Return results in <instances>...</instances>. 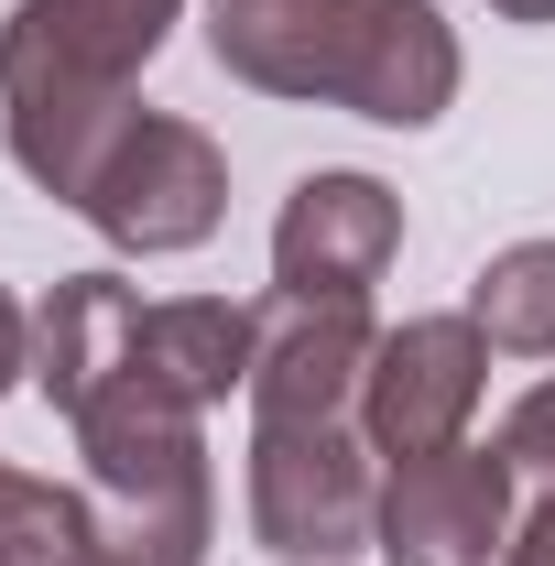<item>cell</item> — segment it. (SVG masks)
<instances>
[{
	"mask_svg": "<svg viewBox=\"0 0 555 566\" xmlns=\"http://www.w3.org/2000/svg\"><path fill=\"white\" fill-rule=\"evenodd\" d=\"M370 305H294L262 294V359H251V424H359V381H370Z\"/></svg>",
	"mask_w": 555,
	"mask_h": 566,
	"instance_id": "cell-9",
	"label": "cell"
},
{
	"mask_svg": "<svg viewBox=\"0 0 555 566\" xmlns=\"http://www.w3.org/2000/svg\"><path fill=\"white\" fill-rule=\"evenodd\" d=\"M142 359V294L121 273H66L44 305H33V392L76 415L98 381H121Z\"/></svg>",
	"mask_w": 555,
	"mask_h": 566,
	"instance_id": "cell-10",
	"label": "cell"
},
{
	"mask_svg": "<svg viewBox=\"0 0 555 566\" xmlns=\"http://www.w3.org/2000/svg\"><path fill=\"white\" fill-rule=\"evenodd\" d=\"M501 447H512V469H523V480H555V370L512 403V415H501Z\"/></svg>",
	"mask_w": 555,
	"mask_h": 566,
	"instance_id": "cell-14",
	"label": "cell"
},
{
	"mask_svg": "<svg viewBox=\"0 0 555 566\" xmlns=\"http://www.w3.org/2000/svg\"><path fill=\"white\" fill-rule=\"evenodd\" d=\"M76 458L98 534L142 566H208L218 545V469H208V403H186L164 370H121L76 403Z\"/></svg>",
	"mask_w": 555,
	"mask_h": 566,
	"instance_id": "cell-3",
	"label": "cell"
},
{
	"mask_svg": "<svg viewBox=\"0 0 555 566\" xmlns=\"http://www.w3.org/2000/svg\"><path fill=\"white\" fill-rule=\"evenodd\" d=\"M381 534V458L359 424H251V545L283 566H348Z\"/></svg>",
	"mask_w": 555,
	"mask_h": 566,
	"instance_id": "cell-4",
	"label": "cell"
},
{
	"mask_svg": "<svg viewBox=\"0 0 555 566\" xmlns=\"http://www.w3.org/2000/svg\"><path fill=\"white\" fill-rule=\"evenodd\" d=\"M251 359H262V305H229V294H164V305H142V370H164L208 415L229 392H251Z\"/></svg>",
	"mask_w": 555,
	"mask_h": 566,
	"instance_id": "cell-11",
	"label": "cell"
},
{
	"mask_svg": "<svg viewBox=\"0 0 555 566\" xmlns=\"http://www.w3.org/2000/svg\"><path fill=\"white\" fill-rule=\"evenodd\" d=\"M501 22H555V0H490Z\"/></svg>",
	"mask_w": 555,
	"mask_h": 566,
	"instance_id": "cell-18",
	"label": "cell"
},
{
	"mask_svg": "<svg viewBox=\"0 0 555 566\" xmlns=\"http://www.w3.org/2000/svg\"><path fill=\"white\" fill-rule=\"evenodd\" d=\"M66 566H142V556H121V545H109V534H87V545H76Z\"/></svg>",
	"mask_w": 555,
	"mask_h": 566,
	"instance_id": "cell-17",
	"label": "cell"
},
{
	"mask_svg": "<svg viewBox=\"0 0 555 566\" xmlns=\"http://www.w3.org/2000/svg\"><path fill=\"white\" fill-rule=\"evenodd\" d=\"M404 262V197L359 164L294 175V197L273 218V294L294 305H370L381 273Z\"/></svg>",
	"mask_w": 555,
	"mask_h": 566,
	"instance_id": "cell-7",
	"label": "cell"
},
{
	"mask_svg": "<svg viewBox=\"0 0 555 566\" xmlns=\"http://www.w3.org/2000/svg\"><path fill=\"white\" fill-rule=\"evenodd\" d=\"M469 316L501 359H555V240H512L490 251L469 283Z\"/></svg>",
	"mask_w": 555,
	"mask_h": 566,
	"instance_id": "cell-12",
	"label": "cell"
},
{
	"mask_svg": "<svg viewBox=\"0 0 555 566\" xmlns=\"http://www.w3.org/2000/svg\"><path fill=\"white\" fill-rule=\"evenodd\" d=\"M186 0H11L0 22V142L33 197L76 208L98 153L132 132V87Z\"/></svg>",
	"mask_w": 555,
	"mask_h": 566,
	"instance_id": "cell-2",
	"label": "cell"
},
{
	"mask_svg": "<svg viewBox=\"0 0 555 566\" xmlns=\"http://www.w3.org/2000/svg\"><path fill=\"white\" fill-rule=\"evenodd\" d=\"M76 218L121 251V262H175V251H208L218 218H229V153L175 109H132V132L98 153Z\"/></svg>",
	"mask_w": 555,
	"mask_h": 566,
	"instance_id": "cell-5",
	"label": "cell"
},
{
	"mask_svg": "<svg viewBox=\"0 0 555 566\" xmlns=\"http://www.w3.org/2000/svg\"><path fill=\"white\" fill-rule=\"evenodd\" d=\"M480 392H490V338H480V316H469V305H458V316H404V327H381V349H370L359 436H370V458H381V469L436 458V447H469Z\"/></svg>",
	"mask_w": 555,
	"mask_h": 566,
	"instance_id": "cell-6",
	"label": "cell"
},
{
	"mask_svg": "<svg viewBox=\"0 0 555 566\" xmlns=\"http://www.w3.org/2000/svg\"><path fill=\"white\" fill-rule=\"evenodd\" d=\"M11 381H33V305L0 283V392H11Z\"/></svg>",
	"mask_w": 555,
	"mask_h": 566,
	"instance_id": "cell-16",
	"label": "cell"
},
{
	"mask_svg": "<svg viewBox=\"0 0 555 566\" xmlns=\"http://www.w3.org/2000/svg\"><path fill=\"white\" fill-rule=\"evenodd\" d=\"M512 447L501 436H469V447H436V458H404L381 469V534L370 556L381 566H490L512 545Z\"/></svg>",
	"mask_w": 555,
	"mask_h": 566,
	"instance_id": "cell-8",
	"label": "cell"
},
{
	"mask_svg": "<svg viewBox=\"0 0 555 566\" xmlns=\"http://www.w3.org/2000/svg\"><path fill=\"white\" fill-rule=\"evenodd\" d=\"M87 534H98V501H87V491L33 480V469L0 458V566H66Z\"/></svg>",
	"mask_w": 555,
	"mask_h": 566,
	"instance_id": "cell-13",
	"label": "cell"
},
{
	"mask_svg": "<svg viewBox=\"0 0 555 566\" xmlns=\"http://www.w3.org/2000/svg\"><path fill=\"white\" fill-rule=\"evenodd\" d=\"M208 55L262 98H316L381 132H436L469 76L436 0H208Z\"/></svg>",
	"mask_w": 555,
	"mask_h": 566,
	"instance_id": "cell-1",
	"label": "cell"
},
{
	"mask_svg": "<svg viewBox=\"0 0 555 566\" xmlns=\"http://www.w3.org/2000/svg\"><path fill=\"white\" fill-rule=\"evenodd\" d=\"M501 566H555V480L523 512H512V545H501Z\"/></svg>",
	"mask_w": 555,
	"mask_h": 566,
	"instance_id": "cell-15",
	"label": "cell"
}]
</instances>
